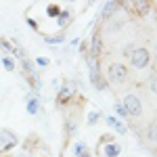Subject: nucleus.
Masks as SVG:
<instances>
[{
	"label": "nucleus",
	"mask_w": 157,
	"mask_h": 157,
	"mask_svg": "<svg viewBox=\"0 0 157 157\" xmlns=\"http://www.w3.org/2000/svg\"><path fill=\"white\" fill-rule=\"evenodd\" d=\"M86 63H88V67H90V80H92V84L97 86L98 90H105L107 88V80L103 78V73H101V67H98V59L94 57H86Z\"/></svg>",
	"instance_id": "f257e3e1"
},
{
	"label": "nucleus",
	"mask_w": 157,
	"mask_h": 157,
	"mask_svg": "<svg viewBox=\"0 0 157 157\" xmlns=\"http://www.w3.org/2000/svg\"><path fill=\"white\" fill-rule=\"evenodd\" d=\"M128 80V69H126V65H121V63H111L107 67V82L111 84H121V82H126Z\"/></svg>",
	"instance_id": "f03ea898"
},
{
	"label": "nucleus",
	"mask_w": 157,
	"mask_h": 157,
	"mask_svg": "<svg viewBox=\"0 0 157 157\" xmlns=\"http://www.w3.org/2000/svg\"><path fill=\"white\" fill-rule=\"evenodd\" d=\"M121 105L126 107L130 117H140L143 115V101L136 97V94H126L124 101H121Z\"/></svg>",
	"instance_id": "7ed1b4c3"
},
{
	"label": "nucleus",
	"mask_w": 157,
	"mask_h": 157,
	"mask_svg": "<svg viewBox=\"0 0 157 157\" xmlns=\"http://www.w3.org/2000/svg\"><path fill=\"white\" fill-rule=\"evenodd\" d=\"M151 63V55L147 48H134L130 52V65L136 67V69H145L147 65Z\"/></svg>",
	"instance_id": "20e7f679"
},
{
	"label": "nucleus",
	"mask_w": 157,
	"mask_h": 157,
	"mask_svg": "<svg viewBox=\"0 0 157 157\" xmlns=\"http://www.w3.org/2000/svg\"><path fill=\"white\" fill-rule=\"evenodd\" d=\"M17 134L11 132V130H6V128H2L0 130V147L2 149H13V147H17Z\"/></svg>",
	"instance_id": "39448f33"
},
{
	"label": "nucleus",
	"mask_w": 157,
	"mask_h": 157,
	"mask_svg": "<svg viewBox=\"0 0 157 157\" xmlns=\"http://www.w3.org/2000/svg\"><path fill=\"white\" fill-rule=\"evenodd\" d=\"M107 126H111V130H115L120 136H126V134H128V128L124 126V121L117 120V117H113V115L107 117Z\"/></svg>",
	"instance_id": "423d86ee"
},
{
	"label": "nucleus",
	"mask_w": 157,
	"mask_h": 157,
	"mask_svg": "<svg viewBox=\"0 0 157 157\" xmlns=\"http://www.w3.org/2000/svg\"><path fill=\"white\" fill-rule=\"evenodd\" d=\"M101 50H103V40H101V34H98V32H94V36H92V42H90V57L98 59Z\"/></svg>",
	"instance_id": "0eeeda50"
},
{
	"label": "nucleus",
	"mask_w": 157,
	"mask_h": 157,
	"mask_svg": "<svg viewBox=\"0 0 157 157\" xmlns=\"http://www.w3.org/2000/svg\"><path fill=\"white\" fill-rule=\"evenodd\" d=\"M121 6V2H107L105 6H103V13H101V19H105V21H109L115 13H117V9Z\"/></svg>",
	"instance_id": "6e6552de"
},
{
	"label": "nucleus",
	"mask_w": 157,
	"mask_h": 157,
	"mask_svg": "<svg viewBox=\"0 0 157 157\" xmlns=\"http://www.w3.org/2000/svg\"><path fill=\"white\" fill-rule=\"evenodd\" d=\"M121 153V147L117 145V143H105V147H103V157H120Z\"/></svg>",
	"instance_id": "1a4fd4ad"
},
{
	"label": "nucleus",
	"mask_w": 157,
	"mask_h": 157,
	"mask_svg": "<svg viewBox=\"0 0 157 157\" xmlns=\"http://www.w3.org/2000/svg\"><path fill=\"white\" fill-rule=\"evenodd\" d=\"M73 86L71 84H65V86H61V90H59V101L63 103V101H67L69 97H73Z\"/></svg>",
	"instance_id": "9d476101"
},
{
	"label": "nucleus",
	"mask_w": 157,
	"mask_h": 157,
	"mask_svg": "<svg viewBox=\"0 0 157 157\" xmlns=\"http://www.w3.org/2000/svg\"><path fill=\"white\" fill-rule=\"evenodd\" d=\"M69 21H71V13L63 9V11H61V15L57 17V25H59V27H67V25H69Z\"/></svg>",
	"instance_id": "9b49d317"
},
{
	"label": "nucleus",
	"mask_w": 157,
	"mask_h": 157,
	"mask_svg": "<svg viewBox=\"0 0 157 157\" xmlns=\"http://www.w3.org/2000/svg\"><path fill=\"white\" fill-rule=\"evenodd\" d=\"M38 111H40V101L36 97H29L27 98V113L29 115H36Z\"/></svg>",
	"instance_id": "f8f14e48"
},
{
	"label": "nucleus",
	"mask_w": 157,
	"mask_h": 157,
	"mask_svg": "<svg viewBox=\"0 0 157 157\" xmlns=\"http://www.w3.org/2000/svg\"><path fill=\"white\" fill-rule=\"evenodd\" d=\"M73 153H75L78 157H92V155H90V151L86 149L84 143H75V147H73Z\"/></svg>",
	"instance_id": "ddd939ff"
},
{
	"label": "nucleus",
	"mask_w": 157,
	"mask_h": 157,
	"mask_svg": "<svg viewBox=\"0 0 157 157\" xmlns=\"http://www.w3.org/2000/svg\"><path fill=\"white\" fill-rule=\"evenodd\" d=\"M44 42H48V44H63L65 42V34L61 32V34H55V36H44Z\"/></svg>",
	"instance_id": "4468645a"
},
{
	"label": "nucleus",
	"mask_w": 157,
	"mask_h": 157,
	"mask_svg": "<svg viewBox=\"0 0 157 157\" xmlns=\"http://www.w3.org/2000/svg\"><path fill=\"white\" fill-rule=\"evenodd\" d=\"M2 65H4L6 71H13V69H15V59H13L11 55H4V57H2Z\"/></svg>",
	"instance_id": "2eb2a0df"
},
{
	"label": "nucleus",
	"mask_w": 157,
	"mask_h": 157,
	"mask_svg": "<svg viewBox=\"0 0 157 157\" xmlns=\"http://www.w3.org/2000/svg\"><path fill=\"white\" fill-rule=\"evenodd\" d=\"M147 138H149L151 143H157V124H151V126L147 128Z\"/></svg>",
	"instance_id": "dca6fc26"
},
{
	"label": "nucleus",
	"mask_w": 157,
	"mask_h": 157,
	"mask_svg": "<svg viewBox=\"0 0 157 157\" xmlns=\"http://www.w3.org/2000/svg\"><path fill=\"white\" fill-rule=\"evenodd\" d=\"M61 11H63V9H61V6H57V4H50L48 9H46V13H48V17H52V19H57V17L61 15Z\"/></svg>",
	"instance_id": "f3484780"
},
{
	"label": "nucleus",
	"mask_w": 157,
	"mask_h": 157,
	"mask_svg": "<svg viewBox=\"0 0 157 157\" xmlns=\"http://www.w3.org/2000/svg\"><path fill=\"white\" fill-rule=\"evenodd\" d=\"M98 120H101V113H98V111H90V113H88V126H94Z\"/></svg>",
	"instance_id": "a211bd4d"
},
{
	"label": "nucleus",
	"mask_w": 157,
	"mask_h": 157,
	"mask_svg": "<svg viewBox=\"0 0 157 157\" xmlns=\"http://www.w3.org/2000/svg\"><path fill=\"white\" fill-rule=\"evenodd\" d=\"M0 46L6 50V52H11V57H13V52H15V46H13L9 40H0Z\"/></svg>",
	"instance_id": "6ab92c4d"
},
{
	"label": "nucleus",
	"mask_w": 157,
	"mask_h": 157,
	"mask_svg": "<svg viewBox=\"0 0 157 157\" xmlns=\"http://www.w3.org/2000/svg\"><path fill=\"white\" fill-rule=\"evenodd\" d=\"M115 113H117L120 117H128V111H126V107H124L121 103H115Z\"/></svg>",
	"instance_id": "aec40b11"
},
{
	"label": "nucleus",
	"mask_w": 157,
	"mask_h": 157,
	"mask_svg": "<svg viewBox=\"0 0 157 157\" xmlns=\"http://www.w3.org/2000/svg\"><path fill=\"white\" fill-rule=\"evenodd\" d=\"M134 6H138V13H149V9H151L149 2H136Z\"/></svg>",
	"instance_id": "412c9836"
},
{
	"label": "nucleus",
	"mask_w": 157,
	"mask_h": 157,
	"mask_svg": "<svg viewBox=\"0 0 157 157\" xmlns=\"http://www.w3.org/2000/svg\"><path fill=\"white\" fill-rule=\"evenodd\" d=\"M149 86H151L153 94H157V73H153V75H151V80H149Z\"/></svg>",
	"instance_id": "4be33fe9"
},
{
	"label": "nucleus",
	"mask_w": 157,
	"mask_h": 157,
	"mask_svg": "<svg viewBox=\"0 0 157 157\" xmlns=\"http://www.w3.org/2000/svg\"><path fill=\"white\" fill-rule=\"evenodd\" d=\"M36 63H38V65H44V67H46V65H48V59H46V57H38Z\"/></svg>",
	"instance_id": "5701e85b"
},
{
	"label": "nucleus",
	"mask_w": 157,
	"mask_h": 157,
	"mask_svg": "<svg viewBox=\"0 0 157 157\" xmlns=\"http://www.w3.org/2000/svg\"><path fill=\"white\" fill-rule=\"evenodd\" d=\"M27 25H29V27H32L34 32H38V23L34 21V19H27Z\"/></svg>",
	"instance_id": "b1692460"
},
{
	"label": "nucleus",
	"mask_w": 157,
	"mask_h": 157,
	"mask_svg": "<svg viewBox=\"0 0 157 157\" xmlns=\"http://www.w3.org/2000/svg\"><path fill=\"white\" fill-rule=\"evenodd\" d=\"M155 157H157V155H155Z\"/></svg>",
	"instance_id": "393cba45"
}]
</instances>
